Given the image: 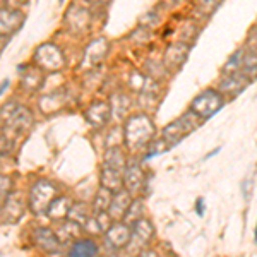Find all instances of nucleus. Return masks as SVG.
Returning <instances> with one entry per match:
<instances>
[{
	"label": "nucleus",
	"instance_id": "nucleus-10",
	"mask_svg": "<svg viewBox=\"0 0 257 257\" xmlns=\"http://www.w3.org/2000/svg\"><path fill=\"white\" fill-rule=\"evenodd\" d=\"M110 41L105 36H98L93 38L88 45L82 50V57H81V69L82 70H93L99 67L103 60L106 59L110 52Z\"/></svg>",
	"mask_w": 257,
	"mask_h": 257
},
{
	"label": "nucleus",
	"instance_id": "nucleus-27",
	"mask_svg": "<svg viewBox=\"0 0 257 257\" xmlns=\"http://www.w3.org/2000/svg\"><path fill=\"white\" fill-rule=\"evenodd\" d=\"M103 165L117 170H125L127 163H128V151L123 146H113V148H106L105 153H103Z\"/></svg>",
	"mask_w": 257,
	"mask_h": 257
},
{
	"label": "nucleus",
	"instance_id": "nucleus-35",
	"mask_svg": "<svg viewBox=\"0 0 257 257\" xmlns=\"http://www.w3.org/2000/svg\"><path fill=\"white\" fill-rule=\"evenodd\" d=\"M242 55H243V48H238L237 52L228 59L225 67H223V74L237 72V70H240V65H242Z\"/></svg>",
	"mask_w": 257,
	"mask_h": 257
},
{
	"label": "nucleus",
	"instance_id": "nucleus-2",
	"mask_svg": "<svg viewBox=\"0 0 257 257\" xmlns=\"http://www.w3.org/2000/svg\"><path fill=\"white\" fill-rule=\"evenodd\" d=\"M35 113L28 105L19 99L11 98L0 106V131L7 132L12 138L19 139L35 127Z\"/></svg>",
	"mask_w": 257,
	"mask_h": 257
},
{
	"label": "nucleus",
	"instance_id": "nucleus-20",
	"mask_svg": "<svg viewBox=\"0 0 257 257\" xmlns=\"http://www.w3.org/2000/svg\"><path fill=\"white\" fill-rule=\"evenodd\" d=\"M69 101V94L65 89H57L52 93L41 94L38 98V108L43 115H53L57 111H60L67 105Z\"/></svg>",
	"mask_w": 257,
	"mask_h": 257
},
{
	"label": "nucleus",
	"instance_id": "nucleus-19",
	"mask_svg": "<svg viewBox=\"0 0 257 257\" xmlns=\"http://www.w3.org/2000/svg\"><path fill=\"white\" fill-rule=\"evenodd\" d=\"M250 84V81L243 76L240 70L237 72H228V74H223L221 79H219V86H218V91L223 94V96H238L247 86Z\"/></svg>",
	"mask_w": 257,
	"mask_h": 257
},
{
	"label": "nucleus",
	"instance_id": "nucleus-29",
	"mask_svg": "<svg viewBox=\"0 0 257 257\" xmlns=\"http://www.w3.org/2000/svg\"><path fill=\"white\" fill-rule=\"evenodd\" d=\"M240 72H242L250 82L254 79H257V53L250 52V50H247V48L243 50Z\"/></svg>",
	"mask_w": 257,
	"mask_h": 257
},
{
	"label": "nucleus",
	"instance_id": "nucleus-25",
	"mask_svg": "<svg viewBox=\"0 0 257 257\" xmlns=\"http://www.w3.org/2000/svg\"><path fill=\"white\" fill-rule=\"evenodd\" d=\"M132 199H134L132 197V194H128L125 189H120V190H117V192H113L110 208H108V211H106L113 221H122L123 214L127 213Z\"/></svg>",
	"mask_w": 257,
	"mask_h": 257
},
{
	"label": "nucleus",
	"instance_id": "nucleus-5",
	"mask_svg": "<svg viewBox=\"0 0 257 257\" xmlns=\"http://www.w3.org/2000/svg\"><path fill=\"white\" fill-rule=\"evenodd\" d=\"M31 245L45 257H62L65 252V245L60 242L52 226L35 225L30 230Z\"/></svg>",
	"mask_w": 257,
	"mask_h": 257
},
{
	"label": "nucleus",
	"instance_id": "nucleus-18",
	"mask_svg": "<svg viewBox=\"0 0 257 257\" xmlns=\"http://www.w3.org/2000/svg\"><path fill=\"white\" fill-rule=\"evenodd\" d=\"M189 52H190V45L177 41V43L168 45L167 50L163 52L161 60H163L165 67H167L170 72H173V70L180 69L182 65L185 64V60H187V57H189Z\"/></svg>",
	"mask_w": 257,
	"mask_h": 257
},
{
	"label": "nucleus",
	"instance_id": "nucleus-15",
	"mask_svg": "<svg viewBox=\"0 0 257 257\" xmlns=\"http://www.w3.org/2000/svg\"><path fill=\"white\" fill-rule=\"evenodd\" d=\"M65 257H99L101 255V243L94 237L81 235L65 245Z\"/></svg>",
	"mask_w": 257,
	"mask_h": 257
},
{
	"label": "nucleus",
	"instance_id": "nucleus-37",
	"mask_svg": "<svg viewBox=\"0 0 257 257\" xmlns=\"http://www.w3.org/2000/svg\"><path fill=\"white\" fill-rule=\"evenodd\" d=\"M247 50L257 53V26H254L250 30V35H248V40H247Z\"/></svg>",
	"mask_w": 257,
	"mask_h": 257
},
{
	"label": "nucleus",
	"instance_id": "nucleus-30",
	"mask_svg": "<svg viewBox=\"0 0 257 257\" xmlns=\"http://www.w3.org/2000/svg\"><path fill=\"white\" fill-rule=\"evenodd\" d=\"M91 213H93V211H91V204H88V202H82V201H76V199H74L72 206H70V209H69L67 218L82 226L86 219L89 218Z\"/></svg>",
	"mask_w": 257,
	"mask_h": 257
},
{
	"label": "nucleus",
	"instance_id": "nucleus-40",
	"mask_svg": "<svg viewBox=\"0 0 257 257\" xmlns=\"http://www.w3.org/2000/svg\"><path fill=\"white\" fill-rule=\"evenodd\" d=\"M185 0H163V7H168V9H172V7H178L180 4H184Z\"/></svg>",
	"mask_w": 257,
	"mask_h": 257
},
{
	"label": "nucleus",
	"instance_id": "nucleus-6",
	"mask_svg": "<svg viewBox=\"0 0 257 257\" xmlns=\"http://www.w3.org/2000/svg\"><path fill=\"white\" fill-rule=\"evenodd\" d=\"M93 18H94L93 7H89L86 2L84 4L72 2L64 14V26L67 33L74 36L88 35L91 28H93Z\"/></svg>",
	"mask_w": 257,
	"mask_h": 257
},
{
	"label": "nucleus",
	"instance_id": "nucleus-39",
	"mask_svg": "<svg viewBox=\"0 0 257 257\" xmlns=\"http://www.w3.org/2000/svg\"><path fill=\"white\" fill-rule=\"evenodd\" d=\"M132 257H160L158 255V252L156 250H153V248H143L141 252H138V254H134Z\"/></svg>",
	"mask_w": 257,
	"mask_h": 257
},
{
	"label": "nucleus",
	"instance_id": "nucleus-22",
	"mask_svg": "<svg viewBox=\"0 0 257 257\" xmlns=\"http://www.w3.org/2000/svg\"><path fill=\"white\" fill-rule=\"evenodd\" d=\"M113 223V219L110 218V214L106 213H91L89 218L84 221L82 225V233L84 235H89V237H103L108 226Z\"/></svg>",
	"mask_w": 257,
	"mask_h": 257
},
{
	"label": "nucleus",
	"instance_id": "nucleus-41",
	"mask_svg": "<svg viewBox=\"0 0 257 257\" xmlns=\"http://www.w3.org/2000/svg\"><path fill=\"white\" fill-rule=\"evenodd\" d=\"M204 201H202V197H199L197 199V202H196V209H197V214L199 216H202V214H204Z\"/></svg>",
	"mask_w": 257,
	"mask_h": 257
},
{
	"label": "nucleus",
	"instance_id": "nucleus-43",
	"mask_svg": "<svg viewBox=\"0 0 257 257\" xmlns=\"http://www.w3.org/2000/svg\"><path fill=\"white\" fill-rule=\"evenodd\" d=\"M219 149H221V148H216V149H213V151H211V153H208V155H206V158H204V160H209V158H213V156L216 155V153H219Z\"/></svg>",
	"mask_w": 257,
	"mask_h": 257
},
{
	"label": "nucleus",
	"instance_id": "nucleus-45",
	"mask_svg": "<svg viewBox=\"0 0 257 257\" xmlns=\"http://www.w3.org/2000/svg\"><path fill=\"white\" fill-rule=\"evenodd\" d=\"M255 243H257V226H255Z\"/></svg>",
	"mask_w": 257,
	"mask_h": 257
},
{
	"label": "nucleus",
	"instance_id": "nucleus-33",
	"mask_svg": "<svg viewBox=\"0 0 257 257\" xmlns=\"http://www.w3.org/2000/svg\"><path fill=\"white\" fill-rule=\"evenodd\" d=\"M16 143H18V139L12 138V136H9L7 132L0 131V160L14 155Z\"/></svg>",
	"mask_w": 257,
	"mask_h": 257
},
{
	"label": "nucleus",
	"instance_id": "nucleus-46",
	"mask_svg": "<svg viewBox=\"0 0 257 257\" xmlns=\"http://www.w3.org/2000/svg\"><path fill=\"white\" fill-rule=\"evenodd\" d=\"M99 257H110V255H105V254H101V255H99Z\"/></svg>",
	"mask_w": 257,
	"mask_h": 257
},
{
	"label": "nucleus",
	"instance_id": "nucleus-28",
	"mask_svg": "<svg viewBox=\"0 0 257 257\" xmlns=\"http://www.w3.org/2000/svg\"><path fill=\"white\" fill-rule=\"evenodd\" d=\"M111 197H113L111 190L105 187H98V190L93 196V201H91V211L93 213H105V211H108Z\"/></svg>",
	"mask_w": 257,
	"mask_h": 257
},
{
	"label": "nucleus",
	"instance_id": "nucleus-7",
	"mask_svg": "<svg viewBox=\"0 0 257 257\" xmlns=\"http://www.w3.org/2000/svg\"><path fill=\"white\" fill-rule=\"evenodd\" d=\"M223 106H225V96H223L218 89L208 88V89L201 91V93L192 99L189 110L192 111L197 118H201L202 122H204V120L211 118L213 115H216Z\"/></svg>",
	"mask_w": 257,
	"mask_h": 257
},
{
	"label": "nucleus",
	"instance_id": "nucleus-31",
	"mask_svg": "<svg viewBox=\"0 0 257 257\" xmlns=\"http://www.w3.org/2000/svg\"><path fill=\"white\" fill-rule=\"evenodd\" d=\"M141 218H144V201H143V197H134L131 202V206H128L127 213L123 214L122 221L131 226Z\"/></svg>",
	"mask_w": 257,
	"mask_h": 257
},
{
	"label": "nucleus",
	"instance_id": "nucleus-1",
	"mask_svg": "<svg viewBox=\"0 0 257 257\" xmlns=\"http://www.w3.org/2000/svg\"><path fill=\"white\" fill-rule=\"evenodd\" d=\"M122 134L123 148L128 153L144 151L148 144L156 138V125L149 113L136 111L122 122Z\"/></svg>",
	"mask_w": 257,
	"mask_h": 257
},
{
	"label": "nucleus",
	"instance_id": "nucleus-12",
	"mask_svg": "<svg viewBox=\"0 0 257 257\" xmlns=\"http://www.w3.org/2000/svg\"><path fill=\"white\" fill-rule=\"evenodd\" d=\"M146 187V172L141 167L138 158H128V163L123 170V189L132 197H141V192Z\"/></svg>",
	"mask_w": 257,
	"mask_h": 257
},
{
	"label": "nucleus",
	"instance_id": "nucleus-9",
	"mask_svg": "<svg viewBox=\"0 0 257 257\" xmlns=\"http://www.w3.org/2000/svg\"><path fill=\"white\" fill-rule=\"evenodd\" d=\"M155 238V226H153V221L148 218H141L134 225H131V242L125 250L131 255L138 254L143 248H148L149 243Z\"/></svg>",
	"mask_w": 257,
	"mask_h": 257
},
{
	"label": "nucleus",
	"instance_id": "nucleus-26",
	"mask_svg": "<svg viewBox=\"0 0 257 257\" xmlns=\"http://www.w3.org/2000/svg\"><path fill=\"white\" fill-rule=\"evenodd\" d=\"M99 187H105L111 192L123 189V172L101 163V167H99Z\"/></svg>",
	"mask_w": 257,
	"mask_h": 257
},
{
	"label": "nucleus",
	"instance_id": "nucleus-23",
	"mask_svg": "<svg viewBox=\"0 0 257 257\" xmlns=\"http://www.w3.org/2000/svg\"><path fill=\"white\" fill-rule=\"evenodd\" d=\"M52 228L64 245H67V243H70L72 240H76V238H79L81 235H84L82 233V226L77 225L76 221H72V219H69V218L55 221Z\"/></svg>",
	"mask_w": 257,
	"mask_h": 257
},
{
	"label": "nucleus",
	"instance_id": "nucleus-14",
	"mask_svg": "<svg viewBox=\"0 0 257 257\" xmlns=\"http://www.w3.org/2000/svg\"><path fill=\"white\" fill-rule=\"evenodd\" d=\"M86 122L96 131H103L111 122V108L108 99H94L82 111Z\"/></svg>",
	"mask_w": 257,
	"mask_h": 257
},
{
	"label": "nucleus",
	"instance_id": "nucleus-21",
	"mask_svg": "<svg viewBox=\"0 0 257 257\" xmlns=\"http://www.w3.org/2000/svg\"><path fill=\"white\" fill-rule=\"evenodd\" d=\"M108 103H110V108H111V118H117L120 122H123V120L131 115L132 105H134L131 94L123 89L111 93L108 98Z\"/></svg>",
	"mask_w": 257,
	"mask_h": 257
},
{
	"label": "nucleus",
	"instance_id": "nucleus-4",
	"mask_svg": "<svg viewBox=\"0 0 257 257\" xmlns=\"http://www.w3.org/2000/svg\"><path fill=\"white\" fill-rule=\"evenodd\" d=\"M31 64L43 70L45 74H59L67 65V59L60 45L53 41H43L33 52Z\"/></svg>",
	"mask_w": 257,
	"mask_h": 257
},
{
	"label": "nucleus",
	"instance_id": "nucleus-11",
	"mask_svg": "<svg viewBox=\"0 0 257 257\" xmlns=\"http://www.w3.org/2000/svg\"><path fill=\"white\" fill-rule=\"evenodd\" d=\"M26 213H28L26 196L18 192V190H14L0 204V223H4V225H16V223H19L24 218Z\"/></svg>",
	"mask_w": 257,
	"mask_h": 257
},
{
	"label": "nucleus",
	"instance_id": "nucleus-32",
	"mask_svg": "<svg viewBox=\"0 0 257 257\" xmlns=\"http://www.w3.org/2000/svg\"><path fill=\"white\" fill-rule=\"evenodd\" d=\"M106 136H105V149L113 148V146H123V134H122V125H111L105 127Z\"/></svg>",
	"mask_w": 257,
	"mask_h": 257
},
{
	"label": "nucleus",
	"instance_id": "nucleus-3",
	"mask_svg": "<svg viewBox=\"0 0 257 257\" xmlns=\"http://www.w3.org/2000/svg\"><path fill=\"white\" fill-rule=\"evenodd\" d=\"M60 194V189L55 182L48 178H36L33 184H30L26 192V206L28 211L33 216L40 218L45 216L50 202Z\"/></svg>",
	"mask_w": 257,
	"mask_h": 257
},
{
	"label": "nucleus",
	"instance_id": "nucleus-17",
	"mask_svg": "<svg viewBox=\"0 0 257 257\" xmlns=\"http://www.w3.org/2000/svg\"><path fill=\"white\" fill-rule=\"evenodd\" d=\"M24 14L21 9H12V7H0V36L12 38L21 28L24 26Z\"/></svg>",
	"mask_w": 257,
	"mask_h": 257
},
{
	"label": "nucleus",
	"instance_id": "nucleus-13",
	"mask_svg": "<svg viewBox=\"0 0 257 257\" xmlns=\"http://www.w3.org/2000/svg\"><path fill=\"white\" fill-rule=\"evenodd\" d=\"M103 245L108 250L122 252L125 250L131 242V226L123 221H113L108 226V230L103 233Z\"/></svg>",
	"mask_w": 257,
	"mask_h": 257
},
{
	"label": "nucleus",
	"instance_id": "nucleus-8",
	"mask_svg": "<svg viewBox=\"0 0 257 257\" xmlns=\"http://www.w3.org/2000/svg\"><path fill=\"white\" fill-rule=\"evenodd\" d=\"M201 123H202V120L197 118L196 115L189 110V111H185L184 115H180L178 118L173 120V122H170L168 125H165V128L161 131V138L173 148L184 138H187L190 132L196 131Z\"/></svg>",
	"mask_w": 257,
	"mask_h": 257
},
{
	"label": "nucleus",
	"instance_id": "nucleus-44",
	"mask_svg": "<svg viewBox=\"0 0 257 257\" xmlns=\"http://www.w3.org/2000/svg\"><path fill=\"white\" fill-rule=\"evenodd\" d=\"M6 6V0H0V7H4Z\"/></svg>",
	"mask_w": 257,
	"mask_h": 257
},
{
	"label": "nucleus",
	"instance_id": "nucleus-38",
	"mask_svg": "<svg viewBox=\"0 0 257 257\" xmlns=\"http://www.w3.org/2000/svg\"><path fill=\"white\" fill-rule=\"evenodd\" d=\"M84 2L93 9H105L106 6H110L111 0H84Z\"/></svg>",
	"mask_w": 257,
	"mask_h": 257
},
{
	"label": "nucleus",
	"instance_id": "nucleus-24",
	"mask_svg": "<svg viewBox=\"0 0 257 257\" xmlns=\"http://www.w3.org/2000/svg\"><path fill=\"white\" fill-rule=\"evenodd\" d=\"M72 202H74L72 197L67 196V194L60 192L59 196L50 202L45 216H47L52 223L60 221V219H65V218H67V214H69V209H70V206H72Z\"/></svg>",
	"mask_w": 257,
	"mask_h": 257
},
{
	"label": "nucleus",
	"instance_id": "nucleus-34",
	"mask_svg": "<svg viewBox=\"0 0 257 257\" xmlns=\"http://www.w3.org/2000/svg\"><path fill=\"white\" fill-rule=\"evenodd\" d=\"M16 190V180L9 173L0 172V204Z\"/></svg>",
	"mask_w": 257,
	"mask_h": 257
},
{
	"label": "nucleus",
	"instance_id": "nucleus-42",
	"mask_svg": "<svg viewBox=\"0 0 257 257\" xmlns=\"http://www.w3.org/2000/svg\"><path fill=\"white\" fill-rule=\"evenodd\" d=\"M9 79H4L2 81V84H0V94H4V91H6V88H7V86H9Z\"/></svg>",
	"mask_w": 257,
	"mask_h": 257
},
{
	"label": "nucleus",
	"instance_id": "nucleus-16",
	"mask_svg": "<svg viewBox=\"0 0 257 257\" xmlns=\"http://www.w3.org/2000/svg\"><path fill=\"white\" fill-rule=\"evenodd\" d=\"M45 79H47V74L30 62V64H26L24 67H21L19 88L21 91H24V93H28V94L40 93L45 84Z\"/></svg>",
	"mask_w": 257,
	"mask_h": 257
},
{
	"label": "nucleus",
	"instance_id": "nucleus-36",
	"mask_svg": "<svg viewBox=\"0 0 257 257\" xmlns=\"http://www.w3.org/2000/svg\"><path fill=\"white\" fill-rule=\"evenodd\" d=\"M221 0H194V6H196L197 11H201L202 14L211 16L214 11L219 7Z\"/></svg>",
	"mask_w": 257,
	"mask_h": 257
}]
</instances>
